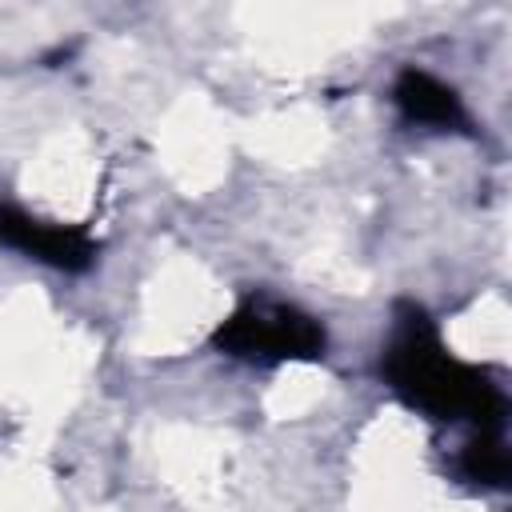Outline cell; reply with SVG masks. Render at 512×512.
I'll return each mask as SVG.
<instances>
[{
    "mask_svg": "<svg viewBox=\"0 0 512 512\" xmlns=\"http://www.w3.org/2000/svg\"><path fill=\"white\" fill-rule=\"evenodd\" d=\"M384 376L412 408L428 412L432 420H468L480 432H496L504 420V392L492 384V376L452 356L432 320L412 304L396 312L384 348Z\"/></svg>",
    "mask_w": 512,
    "mask_h": 512,
    "instance_id": "1",
    "label": "cell"
},
{
    "mask_svg": "<svg viewBox=\"0 0 512 512\" xmlns=\"http://www.w3.org/2000/svg\"><path fill=\"white\" fill-rule=\"evenodd\" d=\"M212 344L248 364H288V360H316L324 356V328L284 300H244L212 336Z\"/></svg>",
    "mask_w": 512,
    "mask_h": 512,
    "instance_id": "2",
    "label": "cell"
},
{
    "mask_svg": "<svg viewBox=\"0 0 512 512\" xmlns=\"http://www.w3.org/2000/svg\"><path fill=\"white\" fill-rule=\"evenodd\" d=\"M0 244L16 248L48 268H64V272H80L96 260V240L84 228L40 220L12 204H0Z\"/></svg>",
    "mask_w": 512,
    "mask_h": 512,
    "instance_id": "3",
    "label": "cell"
},
{
    "mask_svg": "<svg viewBox=\"0 0 512 512\" xmlns=\"http://www.w3.org/2000/svg\"><path fill=\"white\" fill-rule=\"evenodd\" d=\"M392 100L400 108L404 120L424 124V128H440V132H464L468 128V112L460 104V96L440 84L436 76L420 72V68H404L392 84Z\"/></svg>",
    "mask_w": 512,
    "mask_h": 512,
    "instance_id": "4",
    "label": "cell"
},
{
    "mask_svg": "<svg viewBox=\"0 0 512 512\" xmlns=\"http://www.w3.org/2000/svg\"><path fill=\"white\" fill-rule=\"evenodd\" d=\"M460 472H464V480H472V484H504V476H508V452H504L500 436H496V432H480V436L464 448Z\"/></svg>",
    "mask_w": 512,
    "mask_h": 512,
    "instance_id": "5",
    "label": "cell"
}]
</instances>
